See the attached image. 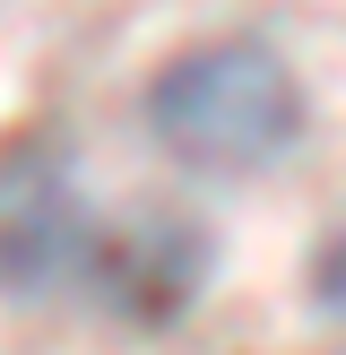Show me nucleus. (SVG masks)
<instances>
[{
    "label": "nucleus",
    "instance_id": "1",
    "mask_svg": "<svg viewBox=\"0 0 346 355\" xmlns=\"http://www.w3.org/2000/svg\"><path fill=\"white\" fill-rule=\"evenodd\" d=\"M147 130L190 173H260L303 139V87L260 35H217L147 78Z\"/></svg>",
    "mask_w": 346,
    "mask_h": 355
},
{
    "label": "nucleus",
    "instance_id": "2",
    "mask_svg": "<svg viewBox=\"0 0 346 355\" xmlns=\"http://www.w3.org/2000/svg\"><path fill=\"white\" fill-rule=\"evenodd\" d=\"M104 208L86 200L69 148L26 139V148L0 156V295L35 304V295H61L86 277Z\"/></svg>",
    "mask_w": 346,
    "mask_h": 355
},
{
    "label": "nucleus",
    "instance_id": "3",
    "mask_svg": "<svg viewBox=\"0 0 346 355\" xmlns=\"http://www.w3.org/2000/svg\"><path fill=\"white\" fill-rule=\"evenodd\" d=\"M86 295H95L113 321L130 329H165L190 312V295L208 286V234L182 208H121L95 225V252H86Z\"/></svg>",
    "mask_w": 346,
    "mask_h": 355
},
{
    "label": "nucleus",
    "instance_id": "4",
    "mask_svg": "<svg viewBox=\"0 0 346 355\" xmlns=\"http://www.w3.org/2000/svg\"><path fill=\"white\" fill-rule=\"evenodd\" d=\"M311 304H320L329 321H346V225H338V234H329L320 269H311Z\"/></svg>",
    "mask_w": 346,
    "mask_h": 355
}]
</instances>
